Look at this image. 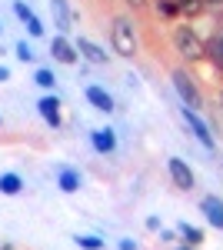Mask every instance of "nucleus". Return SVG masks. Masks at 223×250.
Listing matches in <instances>:
<instances>
[{
  "mask_svg": "<svg viewBox=\"0 0 223 250\" xmlns=\"http://www.w3.org/2000/svg\"><path fill=\"white\" fill-rule=\"evenodd\" d=\"M60 190L63 193H77L80 190V177H77V170H60Z\"/></svg>",
  "mask_w": 223,
  "mask_h": 250,
  "instance_id": "nucleus-13",
  "label": "nucleus"
},
{
  "mask_svg": "<svg viewBox=\"0 0 223 250\" xmlns=\"http://www.w3.org/2000/svg\"><path fill=\"white\" fill-rule=\"evenodd\" d=\"M120 250H137V244L133 240H120Z\"/></svg>",
  "mask_w": 223,
  "mask_h": 250,
  "instance_id": "nucleus-22",
  "label": "nucleus"
},
{
  "mask_svg": "<svg viewBox=\"0 0 223 250\" xmlns=\"http://www.w3.org/2000/svg\"><path fill=\"white\" fill-rule=\"evenodd\" d=\"M183 250H190V247H183Z\"/></svg>",
  "mask_w": 223,
  "mask_h": 250,
  "instance_id": "nucleus-28",
  "label": "nucleus"
},
{
  "mask_svg": "<svg viewBox=\"0 0 223 250\" xmlns=\"http://www.w3.org/2000/svg\"><path fill=\"white\" fill-rule=\"evenodd\" d=\"M0 34H3V23H0Z\"/></svg>",
  "mask_w": 223,
  "mask_h": 250,
  "instance_id": "nucleus-26",
  "label": "nucleus"
},
{
  "mask_svg": "<svg viewBox=\"0 0 223 250\" xmlns=\"http://www.w3.org/2000/svg\"><path fill=\"white\" fill-rule=\"evenodd\" d=\"M167 170H170L173 187H180V190H193V170L186 167L180 157H170V160H167Z\"/></svg>",
  "mask_w": 223,
  "mask_h": 250,
  "instance_id": "nucleus-5",
  "label": "nucleus"
},
{
  "mask_svg": "<svg viewBox=\"0 0 223 250\" xmlns=\"http://www.w3.org/2000/svg\"><path fill=\"white\" fill-rule=\"evenodd\" d=\"M50 57L57 63H77V47L67 37H54L50 40Z\"/></svg>",
  "mask_w": 223,
  "mask_h": 250,
  "instance_id": "nucleus-7",
  "label": "nucleus"
},
{
  "mask_svg": "<svg viewBox=\"0 0 223 250\" xmlns=\"http://www.w3.org/2000/svg\"><path fill=\"white\" fill-rule=\"evenodd\" d=\"M90 140H93V150H100V154H113L117 150V137H113L110 127L107 130H93Z\"/></svg>",
  "mask_w": 223,
  "mask_h": 250,
  "instance_id": "nucleus-11",
  "label": "nucleus"
},
{
  "mask_svg": "<svg viewBox=\"0 0 223 250\" xmlns=\"http://www.w3.org/2000/svg\"><path fill=\"white\" fill-rule=\"evenodd\" d=\"M34 80H37V83H40V87H43V90H50V87H54V83H57V77H54V74H50V70H43V67H40L37 74H34Z\"/></svg>",
  "mask_w": 223,
  "mask_h": 250,
  "instance_id": "nucleus-16",
  "label": "nucleus"
},
{
  "mask_svg": "<svg viewBox=\"0 0 223 250\" xmlns=\"http://www.w3.org/2000/svg\"><path fill=\"white\" fill-rule=\"evenodd\" d=\"M14 14H17V17L23 20V23H30V20L37 17V14H34V10H30V7H27L23 0H17V3H14Z\"/></svg>",
  "mask_w": 223,
  "mask_h": 250,
  "instance_id": "nucleus-17",
  "label": "nucleus"
},
{
  "mask_svg": "<svg viewBox=\"0 0 223 250\" xmlns=\"http://www.w3.org/2000/svg\"><path fill=\"white\" fill-rule=\"evenodd\" d=\"M3 80H10V70H7V67H0V83H3Z\"/></svg>",
  "mask_w": 223,
  "mask_h": 250,
  "instance_id": "nucleus-23",
  "label": "nucleus"
},
{
  "mask_svg": "<svg viewBox=\"0 0 223 250\" xmlns=\"http://www.w3.org/2000/svg\"><path fill=\"white\" fill-rule=\"evenodd\" d=\"M180 117H183L186 127H190V134L197 137L203 147H210V150H213V134H210V127L203 124V117L197 114V110H190V107H183V110H180Z\"/></svg>",
  "mask_w": 223,
  "mask_h": 250,
  "instance_id": "nucleus-4",
  "label": "nucleus"
},
{
  "mask_svg": "<svg viewBox=\"0 0 223 250\" xmlns=\"http://www.w3.org/2000/svg\"><path fill=\"white\" fill-rule=\"evenodd\" d=\"M3 250H10V247H3Z\"/></svg>",
  "mask_w": 223,
  "mask_h": 250,
  "instance_id": "nucleus-27",
  "label": "nucleus"
},
{
  "mask_svg": "<svg viewBox=\"0 0 223 250\" xmlns=\"http://www.w3.org/2000/svg\"><path fill=\"white\" fill-rule=\"evenodd\" d=\"M157 10H160V14H163V17H173V14H177V10H180V7H177V3H173V0H157Z\"/></svg>",
  "mask_w": 223,
  "mask_h": 250,
  "instance_id": "nucleus-20",
  "label": "nucleus"
},
{
  "mask_svg": "<svg viewBox=\"0 0 223 250\" xmlns=\"http://www.w3.org/2000/svg\"><path fill=\"white\" fill-rule=\"evenodd\" d=\"M173 47L190 60L203 57V40L193 34V27H177V30H173Z\"/></svg>",
  "mask_w": 223,
  "mask_h": 250,
  "instance_id": "nucleus-2",
  "label": "nucleus"
},
{
  "mask_svg": "<svg viewBox=\"0 0 223 250\" xmlns=\"http://www.w3.org/2000/svg\"><path fill=\"white\" fill-rule=\"evenodd\" d=\"M110 43H113V54H120V57H133V54H137V34H133V23L127 17L113 20Z\"/></svg>",
  "mask_w": 223,
  "mask_h": 250,
  "instance_id": "nucleus-1",
  "label": "nucleus"
},
{
  "mask_svg": "<svg viewBox=\"0 0 223 250\" xmlns=\"http://www.w3.org/2000/svg\"><path fill=\"white\" fill-rule=\"evenodd\" d=\"M77 54H80L83 60H90V63H97V67H100V63H107L103 47H100V43H93V40H87V37L77 40Z\"/></svg>",
  "mask_w": 223,
  "mask_h": 250,
  "instance_id": "nucleus-9",
  "label": "nucleus"
},
{
  "mask_svg": "<svg viewBox=\"0 0 223 250\" xmlns=\"http://www.w3.org/2000/svg\"><path fill=\"white\" fill-rule=\"evenodd\" d=\"M17 57L23 60V63H30V60L37 57V54H34V47H30L27 40H20V43H17Z\"/></svg>",
  "mask_w": 223,
  "mask_h": 250,
  "instance_id": "nucleus-19",
  "label": "nucleus"
},
{
  "mask_svg": "<svg viewBox=\"0 0 223 250\" xmlns=\"http://www.w3.org/2000/svg\"><path fill=\"white\" fill-rule=\"evenodd\" d=\"M87 100H90L97 110H103V114H110V110H113V97L107 94L103 87H97V83H93V87H87Z\"/></svg>",
  "mask_w": 223,
  "mask_h": 250,
  "instance_id": "nucleus-12",
  "label": "nucleus"
},
{
  "mask_svg": "<svg viewBox=\"0 0 223 250\" xmlns=\"http://www.w3.org/2000/svg\"><path fill=\"white\" fill-rule=\"evenodd\" d=\"M127 3H130V7H143L147 0H127Z\"/></svg>",
  "mask_w": 223,
  "mask_h": 250,
  "instance_id": "nucleus-24",
  "label": "nucleus"
},
{
  "mask_svg": "<svg viewBox=\"0 0 223 250\" xmlns=\"http://www.w3.org/2000/svg\"><path fill=\"white\" fill-rule=\"evenodd\" d=\"M50 14H54V23L60 27V34H70L74 30L77 14L70 10V0H50Z\"/></svg>",
  "mask_w": 223,
  "mask_h": 250,
  "instance_id": "nucleus-6",
  "label": "nucleus"
},
{
  "mask_svg": "<svg viewBox=\"0 0 223 250\" xmlns=\"http://www.w3.org/2000/svg\"><path fill=\"white\" fill-rule=\"evenodd\" d=\"M27 30H30V37H43V23H40L37 17H34L30 23H27Z\"/></svg>",
  "mask_w": 223,
  "mask_h": 250,
  "instance_id": "nucleus-21",
  "label": "nucleus"
},
{
  "mask_svg": "<svg viewBox=\"0 0 223 250\" xmlns=\"http://www.w3.org/2000/svg\"><path fill=\"white\" fill-rule=\"evenodd\" d=\"M173 87H177V94L183 100V107H190V110H200L203 107V97L197 90V83L186 77V70H173Z\"/></svg>",
  "mask_w": 223,
  "mask_h": 250,
  "instance_id": "nucleus-3",
  "label": "nucleus"
},
{
  "mask_svg": "<svg viewBox=\"0 0 223 250\" xmlns=\"http://www.w3.org/2000/svg\"><path fill=\"white\" fill-rule=\"evenodd\" d=\"M203 3H213V7H217V3H220V0H203Z\"/></svg>",
  "mask_w": 223,
  "mask_h": 250,
  "instance_id": "nucleus-25",
  "label": "nucleus"
},
{
  "mask_svg": "<svg viewBox=\"0 0 223 250\" xmlns=\"http://www.w3.org/2000/svg\"><path fill=\"white\" fill-rule=\"evenodd\" d=\"M40 117L50 124V127H60V100H57L54 94H47V97H40Z\"/></svg>",
  "mask_w": 223,
  "mask_h": 250,
  "instance_id": "nucleus-10",
  "label": "nucleus"
},
{
  "mask_svg": "<svg viewBox=\"0 0 223 250\" xmlns=\"http://www.w3.org/2000/svg\"><path fill=\"white\" fill-rule=\"evenodd\" d=\"M200 210H203V217L217 227V230H223V200L220 197H213V193L203 197V200H200Z\"/></svg>",
  "mask_w": 223,
  "mask_h": 250,
  "instance_id": "nucleus-8",
  "label": "nucleus"
},
{
  "mask_svg": "<svg viewBox=\"0 0 223 250\" xmlns=\"http://www.w3.org/2000/svg\"><path fill=\"white\" fill-rule=\"evenodd\" d=\"M80 250H103V240L100 237H77Z\"/></svg>",
  "mask_w": 223,
  "mask_h": 250,
  "instance_id": "nucleus-18",
  "label": "nucleus"
},
{
  "mask_svg": "<svg viewBox=\"0 0 223 250\" xmlns=\"http://www.w3.org/2000/svg\"><path fill=\"white\" fill-rule=\"evenodd\" d=\"M20 187H23V184H20L17 173H3V177H0V193L14 197V193H20Z\"/></svg>",
  "mask_w": 223,
  "mask_h": 250,
  "instance_id": "nucleus-14",
  "label": "nucleus"
},
{
  "mask_svg": "<svg viewBox=\"0 0 223 250\" xmlns=\"http://www.w3.org/2000/svg\"><path fill=\"white\" fill-rule=\"evenodd\" d=\"M180 233H183L186 247H197V244H203V230H200V227H193V224H180Z\"/></svg>",
  "mask_w": 223,
  "mask_h": 250,
  "instance_id": "nucleus-15",
  "label": "nucleus"
}]
</instances>
